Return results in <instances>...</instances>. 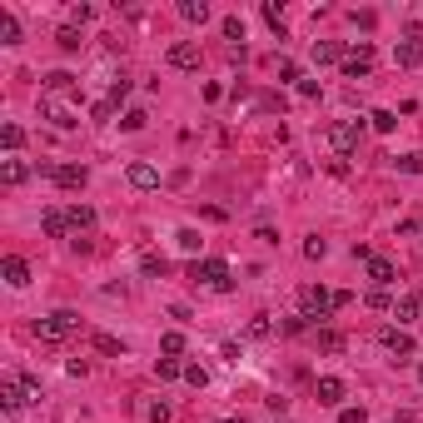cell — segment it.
Masks as SVG:
<instances>
[{"label": "cell", "instance_id": "6da1fadb", "mask_svg": "<svg viewBox=\"0 0 423 423\" xmlns=\"http://www.w3.org/2000/svg\"><path fill=\"white\" fill-rule=\"evenodd\" d=\"M75 329H80L75 314H70V309H55V314H45V319L35 324V338H40V344H65Z\"/></svg>", "mask_w": 423, "mask_h": 423}, {"label": "cell", "instance_id": "7a4b0ae2", "mask_svg": "<svg viewBox=\"0 0 423 423\" xmlns=\"http://www.w3.org/2000/svg\"><path fill=\"white\" fill-rule=\"evenodd\" d=\"M338 304H334V289H324V284H304L299 289V314L304 319H329Z\"/></svg>", "mask_w": 423, "mask_h": 423}, {"label": "cell", "instance_id": "3957f363", "mask_svg": "<svg viewBox=\"0 0 423 423\" xmlns=\"http://www.w3.org/2000/svg\"><path fill=\"white\" fill-rule=\"evenodd\" d=\"M189 279L224 294V289H229V264H224V259H195V264H189Z\"/></svg>", "mask_w": 423, "mask_h": 423}, {"label": "cell", "instance_id": "277c9868", "mask_svg": "<svg viewBox=\"0 0 423 423\" xmlns=\"http://www.w3.org/2000/svg\"><path fill=\"white\" fill-rule=\"evenodd\" d=\"M369 70H373V45L369 40H354V50L344 55V75L349 80H369Z\"/></svg>", "mask_w": 423, "mask_h": 423}, {"label": "cell", "instance_id": "5b68a950", "mask_svg": "<svg viewBox=\"0 0 423 423\" xmlns=\"http://www.w3.org/2000/svg\"><path fill=\"white\" fill-rule=\"evenodd\" d=\"M40 175H50L60 189H85L90 169H85V164H40Z\"/></svg>", "mask_w": 423, "mask_h": 423}, {"label": "cell", "instance_id": "8992f818", "mask_svg": "<svg viewBox=\"0 0 423 423\" xmlns=\"http://www.w3.org/2000/svg\"><path fill=\"white\" fill-rule=\"evenodd\" d=\"M329 144L338 150V160H349L358 150V120H344V124H334L329 130Z\"/></svg>", "mask_w": 423, "mask_h": 423}, {"label": "cell", "instance_id": "52a82bcc", "mask_svg": "<svg viewBox=\"0 0 423 423\" xmlns=\"http://www.w3.org/2000/svg\"><path fill=\"white\" fill-rule=\"evenodd\" d=\"M25 404H35L30 389L20 384V378H6V384H0V409H6V413H20Z\"/></svg>", "mask_w": 423, "mask_h": 423}, {"label": "cell", "instance_id": "ba28073f", "mask_svg": "<svg viewBox=\"0 0 423 423\" xmlns=\"http://www.w3.org/2000/svg\"><path fill=\"white\" fill-rule=\"evenodd\" d=\"M393 65H404V70H418L423 65V35L398 40V45H393Z\"/></svg>", "mask_w": 423, "mask_h": 423}, {"label": "cell", "instance_id": "9c48e42d", "mask_svg": "<svg viewBox=\"0 0 423 423\" xmlns=\"http://www.w3.org/2000/svg\"><path fill=\"white\" fill-rule=\"evenodd\" d=\"M164 60H169L175 70H199V45H195V40H175Z\"/></svg>", "mask_w": 423, "mask_h": 423}, {"label": "cell", "instance_id": "30bf717a", "mask_svg": "<svg viewBox=\"0 0 423 423\" xmlns=\"http://www.w3.org/2000/svg\"><path fill=\"white\" fill-rule=\"evenodd\" d=\"M314 393H319V404H324V409H338V404H344V378L324 373L319 384H314Z\"/></svg>", "mask_w": 423, "mask_h": 423}, {"label": "cell", "instance_id": "8fae6325", "mask_svg": "<svg viewBox=\"0 0 423 423\" xmlns=\"http://www.w3.org/2000/svg\"><path fill=\"white\" fill-rule=\"evenodd\" d=\"M0 274H6V284H10V289H25V284H30V264L20 259V254H6Z\"/></svg>", "mask_w": 423, "mask_h": 423}, {"label": "cell", "instance_id": "7c38bea8", "mask_svg": "<svg viewBox=\"0 0 423 423\" xmlns=\"http://www.w3.org/2000/svg\"><path fill=\"white\" fill-rule=\"evenodd\" d=\"M124 180H130L135 189H160V169H155V164H144V160H135L130 169H124Z\"/></svg>", "mask_w": 423, "mask_h": 423}, {"label": "cell", "instance_id": "4fadbf2b", "mask_svg": "<svg viewBox=\"0 0 423 423\" xmlns=\"http://www.w3.org/2000/svg\"><path fill=\"white\" fill-rule=\"evenodd\" d=\"M344 45L338 40H314V65H344Z\"/></svg>", "mask_w": 423, "mask_h": 423}, {"label": "cell", "instance_id": "5bb4252c", "mask_svg": "<svg viewBox=\"0 0 423 423\" xmlns=\"http://www.w3.org/2000/svg\"><path fill=\"white\" fill-rule=\"evenodd\" d=\"M40 110H45V115H50V120L60 124V130H75V124H80V120H75V110H70V105H60V100H50V95L40 100Z\"/></svg>", "mask_w": 423, "mask_h": 423}, {"label": "cell", "instance_id": "9a60e30c", "mask_svg": "<svg viewBox=\"0 0 423 423\" xmlns=\"http://www.w3.org/2000/svg\"><path fill=\"white\" fill-rule=\"evenodd\" d=\"M384 349L404 358V354H413L418 344H413V334H409V329H384Z\"/></svg>", "mask_w": 423, "mask_h": 423}, {"label": "cell", "instance_id": "2e32d148", "mask_svg": "<svg viewBox=\"0 0 423 423\" xmlns=\"http://www.w3.org/2000/svg\"><path fill=\"white\" fill-rule=\"evenodd\" d=\"M40 229H45L50 239H65V235H70V219H65V209H45V215H40Z\"/></svg>", "mask_w": 423, "mask_h": 423}, {"label": "cell", "instance_id": "e0dca14e", "mask_svg": "<svg viewBox=\"0 0 423 423\" xmlns=\"http://www.w3.org/2000/svg\"><path fill=\"white\" fill-rule=\"evenodd\" d=\"M0 180H6L10 189H15V184H25V180H30V164H25V160H15V155H10V160H0Z\"/></svg>", "mask_w": 423, "mask_h": 423}, {"label": "cell", "instance_id": "ac0fdd59", "mask_svg": "<svg viewBox=\"0 0 423 423\" xmlns=\"http://www.w3.org/2000/svg\"><path fill=\"white\" fill-rule=\"evenodd\" d=\"M369 279H373V289H389V284H393V259L373 254V259H369Z\"/></svg>", "mask_w": 423, "mask_h": 423}, {"label": "cell", "instance_id": "d6986e66", "mask_svg": "<svg viewBox=\"0 0 423 423\" xmlns=\"http://www.w3.org/2000/svg\"><path fill=\"white\" fill-rule=\"evenodd\" d=\"M80 85H75V75L70 70H50L45 75V95H75Z\"/></svg>", "mask_w": 423, "mask_h": 423}, {"label": "cell", "instance_id": "ffe728a7", "mask_svg": "<svg viewBox=\"0 0 423 423\" xmlns=\"http://www.w3.org/2000/svg\"><path fill=\"white\" fill-rule=\"evenodd\" d=\"M418 309H423V304H418V294H404V299L393 304V319H398V329H404V324H413V319H418Z\"/></svg>", "mask_w": 423, "mask_h": 423}, {"label": "cell", "instance_id": "44dd1931", "mask_svg": "<svg viewBox=\"0 0 423 423\" xmlns=\"http://www.w3.org/2000/svg\"><path fill=\"white\" fill-rule=\"evenodd\" d=\"M180 20H189V25H204V20H209V6H204V0H180Z\"/></svg>", "mask_w": 423, "mask_h": 423}, {"label": "cell", "instance_id": "7402d4cb", "mask_svg": "<svg viewBox=\"0 0 423 423\" xmlns=\"http://www.w3.org/2000/svg\"><path fill=\"white\" fill-rule=\"evenodd\" d=\"M65 219H70V229L80 235V229H90V224H95V209H90V204H70V209H65Z\"/></svg>", "mask_w": 423, "mask_h": 423}, {"label": "cell", "instance_id": "603a6c76", "mask_svg": "<svg viewBox=\"0 0 423 423\" xmlns=\"http://www.w3.org/2000/svg\"><path fill=\"white\" fill-rule=\"evenodd\" d=\"M0 45H20V20L10 10H0Z\"/></svg>", "mask_w": 423, "mask_h": 423}, {"label": "cell", "instance_id": "cb8c5ba5", "mask_svg": "<svg viewBox=\"0 0 423 423\" xmlns=\"http://www.w3.org/2000/svg\"><path fill=\"white\" fill-rule=\"evenodd\" d=\"M319 349H324V354H344V349H349V338L338 334V329H319Z\"/></svg>", "mask_w": 423, "mask_h": 423}, {"label": "cell", "instance_id": "d4e9b609", "mask_svg": "<svg viewBox=\"0 0 423 423\" xmlns=\"http://www.w3.org/2000/svg\"><path fill=\"white\" fill-rule=\"evenodd\" d=\"M0 144H6V150L15 155L20 144H25V130H20V124H0Z\"/></svg>", "mask_w": 423, "mask_h": 423}, {"label": "cell", "instance_id": "484cf974", "mask_svg": "<svg viewBox=\"0 0 423 423\" xmlns=\"http://www.w3.org/2000/svg\"><path fill=\"white\" fill-rule=\"evenodd\" d=\"M219 30H224L229 45H244V20H239V15H224V25H219Z\"/></svg>", "mask_w": 423, "mask_h": 423}, {"label": "cell", "instance_id": "4316f807", "mask_svg": "<svg viewBox=\"0 0 423 423\" xmlns=\"http://www.w3.org/2000/svg\"><path fill=\"white\" fill-rule=\"evenodd\" d=\"M175 244H180L184 254H199V244H204V239H199V229H180V235H175Z\"/></svg>", "mask_w": 423, "mask_h": 423}, {"label": "cell", "instance_id": "83f0119b", "mask_svg": "<svg viewBox=\"0 0 423 423\" xmlns=\"http://www.w3.org/2000/svg\"><path fill=\"white\" fill-rule=\"evenodd\" d=\"M95 349H100V354H110V358H120V354H124V344H120L115 334H95Z\"/></svg>", "mask_w": 423, "mask_h": 423}, {"label": "cell", "instance_id": "f1b7e54d", "mask_svg": "<svg viewBox=\"0 0 423 423\" xmlns=\"http://www.w3.org/2000/svg\"><path fill=\"white\" fill-rule=\"evenodd\" d=\"M155 373L169 384V378H184V364H180V358H160V364H155Z\"/></svg>", "mask_w": 423, "mask_h": 423}, {"label": "cell", "instance_id": "f546056e", "mask_svg": "<svg viewBox=\"0 0 423 423\" xmlns=\"http://www.w3.org/2000/svg\"><path fill=\"white\" fill-rule=\"evenodd\" d=\"M140 269L150 274V279H164V269H169V264L160 259V254H144V259H140Z\"/></svg>", "mask_w": 423, "mask_h": 423}, {"label": "cell", "instance_id": "4dcf8cb0", "mask_svg": "<svg viewBox=\"0 0 423 423\" xmlns=\"http://www.w3.org/2000/svg\"><path fill=\"white\" fill-rule=\"evenodd\" d=\"M259 15H264V20H269V30H274V35H279V40H284V35H289V30H284V15H279V6H264V10H259Z\"/></svg>", "mask_w": 423, "mask_h": 423}, {"label": "cell", "instance_id": "1f68e13d", "mask_svg": "<svg viewBox=\"0 0 423 423\" xmlns=\"http://www.w3.org/2000/svg\"><path fill=\"white\" fill-rule=\"evenodd\" d=\"M60 50H80V25H60Z\"/></svg>", "mask_w": 423, "mask_h": 423}, {"label": "cell", "instance_id": "d6a6232c", "mask_svg": "<svg viewBox=\"0 0 423 423\" xmlns=\"http://www.w3.org/2000/svg\"><path fill=\"white\" fill-rule=\"evenodd\" d=\"M184 384L204 389V384H209V369H204V364H184Z\"/></svg>", "mask_w": 423, "mask_h": 423}, {"label": "cell", "instance_id": "836d02e7", "mask_svg": "<svg viewBox=\"0 0 423 423\" xmlns=\"http://www.w3.org/2000/svg\"><path fill=\"white\" fill-rule=\"evenodd\" d=\"M160 349H164L169 358H175V354H184V334H175V329H169V334L160 338Z\"/></svg>", "mask_w": 423, "mask_h": 423}, {"label": "cell", "instance_id": "e575fe53", "mask_svg": "<svg viewBox=\"0 0 423 423\" xmlns=\"http://www.w3.org/2000/svg\"><path fill=\"white\" fill-rule=\"evenodd\" d=\"M369 120H373V130H384V135H389L393 124H398V115H393V110H373Z\"/></svg>", "mask_w": 423, "mask_h": 423}, {"label": "cell", "instance_id": "d590c367", "mask_svg": "<svg viewBox=\"0 0 423 423\" xmlns=\"http://www.w3.org/2000/svg\"><path fill=\"white\" fill-rule=\"evenodd\" d=\"M269 314H254V319H249V338H269Z\"/></svg>", "mask_w": 423, "mask_h": 423}, {"label": "cell", "instance_id": "8d00e7d4", "mask_svg": "<svg viewBox=\"0 0 423 423\" xmlns=\"http://www.w3.org/2000/svg\"><path fill=\"white\" fill-rule=\"evenodd\" d=\"M124 130H144V124H150V115H144V110H124Z\"/></svg>", "mask_w": 423, "mask_h": 423}, {"label": "cell", "instance_id": "74e56055", "mask_svg": "<svg viewBox=\"0 0 423 423\" xmlns=\"http://www.w3.org/2000/svg\"><path fill=\"white\" fill-rule=\"evenodd\" d=\"M369 309H393V299H389V289H369V299H364Z\"/></svg>", "mask_w": 423, "mask_h": 423}, {"label": "cell", "instance_id": "f35d334b", "mask_svg": "<svg viewBox=\"0 0 423 423\" xmlns=\"http://www.w3.org/2000/svg\"><path fill=\"white\" fill-rule=\"evenodd\" d=\"M398 169H404V175H418V169H423V155H398Z\"/></svg>", "mask_w": 423, "mask_h": 423}, {"label": "cell", "instance_id": "ab89813d", "mask_svg": "<svg viewBox=\"0 0 423 423\" xmlns=\"http://www.w3.org/2000/svg\"><path fill=\"white\" fill-rule=\"evenodd\" d=\"M120 100H130V80H115V90H110V105H120Z\"/></svg>", "mask_w": 423, "mask_h": 423}, {"label": "cell", "instance_id": "60d3db41", "mask_svg": "<svg viewBox=\"0 0 423 423\" xmlns=\"http://www.w3.org/2000/svg\"><path fill=\"white\" fill-rule=\"evenodd\" d=\"M304 254H309V259H324L329 244H324V239H309V244H304Z\"/></svg>", "mask_w": 423, "mask_h": 423}, {"label": "cell", "instance_id": "b9f144b4", "mask_svg": "<svg viewBox=\"0 0 423 423\" xmlns=\"http://www.w3.org/2000/svg\"><path fill=\"white\" fill-rule=\"evenodd\" d=\"M299 95L304 100H319V80H299Z\"/></svg>", "mask_w": 423, "mask_h": 423}, {"label": "cell", "instance_id": "7bdbcfd3", "mask_svg": "<svg viewBox=\"0 0 423 423\" xmlns=\"http://www.w3.org/2000/svg\"><path fill=\"white\" fill-rule=\"evenodd\" d=\"M90 115H95V120L105 124V120H110V115H115V105H110V100H100V105H95V110H90Z\"/></svg>", "mask_w": 423, "mask_h": 423}, {"label": "cell", "instance_id": "ee69618b", "mask_svg": "<svg viewBox=\"0 0 423 423\" xmlns=\"http://www.w3.org/2000/svg\"><path fill=\"white\" fill-rule=\"evenodd\" d=\"M150 423H169V404H150Z\"/></svg>", "mask_w": 423, "mask_h": 423}, {"label": "cell", "instance_id": "f6af8a7d", "mask_svg": "<svg viewBox=\"0 0 423 423\" xmlns=\"http://www.w3.org/2000/svg\"><path fill=\"white\" fill-rule=\"evenodd\" d=\"M338 423H364V409H338Z\"/></svg>", "mask_w": 423, "mask_h": 423}, {"label": "cell", "instance_id": "bcb514c9", "mask_svg": "<svg viewBox=\"0 0 423 423\" xmlns=\"http://www.w3.org/2000/svg\"><path fill=\"white\" fill-rule=\"evenodd\" d=\"M90 15H95V6H75V10H70V20H75V25H85Z\"/></svg>", "mask_w": 423, "mask_h": 423}, {"label": "cell", "instance_id": "7dc6e473", "mask_svg": "<svg viewBox=\"0 0 423 423\" xmlns=\"http://www.w3.org/2000/svg\"><path fill=\"white\" fill-rule=\"evenodd\" d=\"M309 329V319H304V314H299V319H284V334H304Z\"/></svg>", "mask_w": 423, "mask_h": 423}, {"label": "cell", "instance_id": "c3c4849f", "mask_svg": "<svg viewBox=\"0 0 423 423\" xmlns=\"http://www.w3.org/2000/svg\"><path fill=\"white\" fill-rule=\"evenodd\" d=\"M219 423H239V418H219Z\"/></svg>", "mask_w": 423, "mask_h": 423}, {"label": "cell", "instance_id": "681fc988", "mask_svg": "<svg viewBox=\"0 0 423 423\" xmlns=\"http://www.w3.org/2000/svg\"><path fill=\"white\" fill-rule=\"evenodd\" d=\"M418 378H423V369H418Z\"/></svg>", "mask_w": 423, "mask_h": 423}]
</instances>
